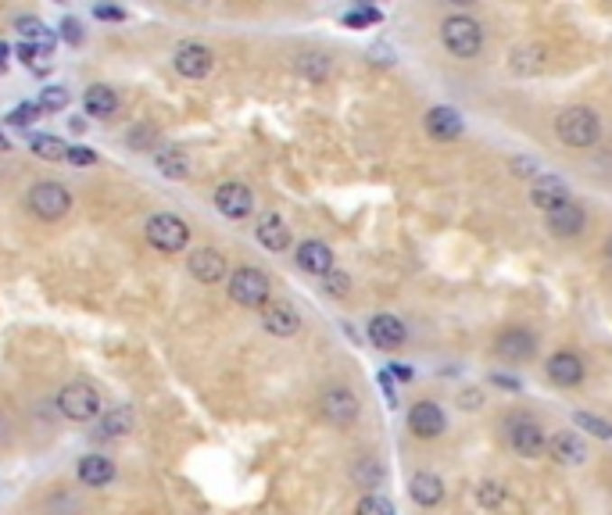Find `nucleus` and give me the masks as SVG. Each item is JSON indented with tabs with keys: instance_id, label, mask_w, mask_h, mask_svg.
Segmentation results:
<instances>
[{
	"instance_id": "obj_1",
	"label": "nucleus",
	"mask_w": 612,
	"mask_h": 515,
	"mask_svg": "<svg viewBox=\"0 0 612 515\" xmlns=\"http://www.w3.org/2000/svg\"><path fill=\"white\" fill-rule=\"evenodd\" d=\"M440 40H444V47H448L451 58L473 61V58L480 54V47H484V29H480V22L469 18V14H451V18H444V25H440Z\"/></svg>"
},
{
	"instance_id": "obj_2",
	"label": "nucleus",
	"mask_w": 612,
	"mask_h": 515,
	"mask_svg": "<svg viewBox=\"0 0 612 515\" xmlns=\"http://www.w3.org/2000/svg\"><path fill=\"white\" fill-rule=\"evenodd\" d=\"M555 133H559V140L566 143V147H595L598 143V136H602V122H598V115L591 111V107H566V111H559V118H555Z\"/></svg>"
},
{
	"instance_id": "obj_3",
	"label": "nucleus",
	"mask_w": 612,
	"mask_h": 515,
	"mask_svg": "<svg viewBox=\"0 0 612 515\" xmlns=\"http://www.w3.org/2000/svg\"><path fill=\"white\" fill-rule=\"evenodd\" d=\"M144 233H147V244H151L154 251H162V254H176V251H183L187 240H190V225H187L180 215H169V211L154 215Z\"/></svg>"
},
{
	"instance_id": "obj_4",
	"label": "nucleus",
	"mask_w": 612,
	"mask_h": 515,
	"mask_svg": "<svg viewBox=\"0 0 612 515\" xmlns=\"http://www.w3.org/2000/svg\"><path fill=\"white\" fill-rule=\"evenodd\" d=\"M269 276L262 272V269H236L233 276H229V298L236 301V305H244V308H262L265 301H269Z\"/></svg>"
},
{
	"instance_id": "obj_5",
	"label": "nucleus",
	"mask_w": 612,
	"mask_h": 515,
	"mask_svg": "<svg viewBox=\"0 0 612 515\" xmlns=\"http://www.w3.org/2000/svg\"><path fill=\"white\" fill-rule=\"evenodd\" d=\"M505 429H509L512 451H515L519 458H541V455H544L548 437H544V429H541L537 418H530V415H512L509 422H505Z\"/></svg>"
},
{
	"instance_id": "obj_6",
	"label": "nucleus",
	"mask_w": 612,
	"mask_h": 515,
	"mask_svg": "<svg viewBox=\"0 0 612 515\" xmlns=\"http://www.w3.org/2000/svg\"><path fill=\"white\" fill-rule=\"evenodd\" d=\"M58 409L65 418H72V422H90V418H97L101 412V394H97V387H90V383H69L61 394H58Z\"/></svg>"
},
{
	"instance_id": "obj_7",
	"label": "nucleus",
	"mask_w": 612,
	"mask_h": 515,
	"mask_svg": "<svg viewBox=\"0 0 612 515\" xmlns=\"http://www.w3.org/2000/svg\"><path fill=\"white\" fill-rule=\"evenodd\" d=\"M29 207H32L40 218L58 222V218H65V215H69V207H72V194H69L61 183H40V187H32V190H29Z\"/></svg>"
},
{
	"instance_id": "obj_8",
	"label": "nucleus",
	"mask_w": 612,
	"mask_h": 515,
	"mask_svg": "<svg viewBox=\"0 0 612 515\" xmlns=\"http://www.w3.org/2000/svg\"><path fill=\"white\" fill-rule=\"evenodd\" d=\"M176 72L187 76V79H204L211 72V51L204 47L201 40H187L176 47V58H172Z\"/></svg>"
},
{
	"instance_id": "obj_9",
	"label": "nucleus",
	"mask_w": 612,
	"mask_h": 515,
	"mask_svg": "<svg viewBox=\"0 0 612 515\" xmlns=\"http://www.w3.org/2000/svg\"><path fill=\"white\" fill-rule=\"evenodd\" d=\"M495 351H498L505 362H526V358H533V351H537V336H533L530 329H523V326H509V329H502Z\"/></svg>"
},
{
	"instance_id": "obj_10",
	"label": "nucleus",
	"mask_w": 612,
	"mask_h": 515,
	"mask_svg": "<svg viewBox=\"0 0 612 515\" xmlns=\"http://www.w3.org/2000/svg\"><path fill=\"white\" fill-rule=\"evenodd\" d=\"M215 207L226 215V218H247L255 211V194L244 187V183H222L215 190Z\"/></svg>"
},
{
	"instance_id": "obj_11",
	"label": "nucleus",
	"mask_w": 612,
	"mask_h": 515,
	"mask_svg": "<svg viewBox=\"0 0 612 515\" xmlns=\"http://www.w3.org/2000/svg\"><path fill=\"white\" fill-rule=\"evenodd\" d=\"M322 415L333 422V426H351L358 418V398L344 387H333L322 394Z\"/></svg>"
},
{
	"instance_id": "obj_12",
	"label": "nucleus",
	"mask_w": 612,
	"mask_h": 515,
	"mask_svg": "<svg viewBox=\"0 0 612 515\" xmlns=\"http://www.w3.org/2000/svg\"><path fill=\"white\" fill-rule=\"evenodd\" d=\"M570 201V190H566V183L559 179V176H537L533 183H530V205L541 207V211H555V207H562Z\"/></svg>"
},
{
	"instance_id": "obj_13",
	"label": "nucleus",
	"mask_w": 612,
	"mask_h": 515,
	"mask_svg": "<svg viewBox=\"0 0 612 515\" xmlns=\"http://www.w3.org/2000/svg\"><path fill=\"white\" fill-rule=\"evenodd\" d=\"M405 322L398 318V315H373L369 318V340L376 344V347H384V351H394V347H402L405 344Z\"/></svg>"
},
{
	"instance_id": "obj_14",
	"label": "nucleus",
	"mask_w": 612,
	"mask_h": 515,
	"mask_svg": "<svg viewBox=\"0 0 612 515\" xmlns=\"http://www.w3.org/2000/svg\"><path fill=\"white\" fill-rule=\"evenodd\" d=\"M584 222H588V215H584V207L577 205V201H566L562 207L548 211V233L559 236V240L577 236V233L584 229Z\"/></svg>"
},
{
	"instance_id": "obj_15",
	"label": "nucleus",
	"mask_w": 612,
	"mask_h": 515,
	"mask_svg": "<svg viewBox=\"0 0 612 515\" xmlns=\"http://www.w3.org/2000/svg\"><path fill=\"white\" fill-rule=\"evenodd\" d=\"M187 269H190V276L201 280V283L226 280V258H222L215 247H198V251L187 258Z\"/></svg>"
},
{
	"instance_id": "obj_16",
	"label": "nucleus",
	"mask_w": 612,
	"mask_h": 515,
	"mask_svg": "<svg viewBox=\"0 0 612 515\" xmlns=\"http://www.w3.org/2000/svg\"><path fill=\"white\" fill-rule=\"evenodd\" d=\"M408 426H412V433H415V437L433 440V437H440V433H444L448 418H444V412H440L433 401H419V405L408 412Z\"/></svg>"
},
{
	"instance_id": "obj_17",
	"label": "nucleus",
	"mask_w": 612,
	"mask_h": 515,
	"mask_svg": "<svg viewBox=\"0 0 612 515\" xmlns=\"http://www.w3.org/2000/svg\"><path fill=\"white\" fill-rule=\"evenodd\" d=\"M584 362L573 354V351H559V354H552L548 358V380L555 383V387H577L580 380H584Z\"/></svg>"
},
{
	"instance_id": "obj_18",
	"label": "nucleus",
	"mask_w": 612,
	"mask_h": 515,
	"mask_svg": "<svg viewBox=\"0 0 612 515\" xmlns=\"http://www.w3.org/2000/svg\"><path fill=\"white\" fill-rule=\"evenodd\" d=\"M298 269L308 276H326L333 272V251L322 244V240H305L298 247Z\"/></svg>"
},
{
	"instance_id": "obj_19",
	"label": "nucleus",
	"mask_w": 612,
	"mask_h": 515,
	"mask_svg": "<svg viewBox=\"0 0 612 515\" xmlns=\"http://www.w3.org/2000/svg\"><path fill=\"white\" fill-rule=\"evenodd\" d=\"M262 322H265V329H269L273 336H294V333L301 329V315L294 311V305H287V301H280V305H265Z\"/></svg>"
},
{
	"instance_id": "obj_20",
	"label": "nucleus",
	"mask_w": 612,
	"mask_h": 515,
	"mask_svg": "<svg viewBox=\"0 0 612 515\" xmlns=\"http://www.w3.org/2000/svg\"><path fill=\"white\" fill-rule=\"evenodd\" d=\"M509 65L515 76H541V72L548 69V47H541V43H523V47L512 51Z\"/></svg>"
},
{
	"instance_id": "obj_21",
	"label": "nucleus",
	"mask_w": 612,
	"mask_h": 515,
	"mask_svg": "<svg viewBox=\"0 0 612 515\" xmlns=\"http://www.w3.org/2000/svg\"><path fill=\"white\" fill-rule=\"evenodd\" d=\"M426 133H430L433 140H440V143L462 136V118H459V111H455V107H433V111H426Z\"/></svg>"
},
{
	"instance_id": "obj_22",
	"label": "nucleus",
	"mask_w": 612,
	"mask_h": 515,
	"mask_svg": "<svg viewBox=\"0 0 612 515\" xmlns=\"http://www.w3.org/2000/svg\"><path fill=\"white\" fill-rule=\"evenodd\" d=\"M255 236H258V244L269 247V251H287V244H291V229H287V222H283L276 211H265V215L258 218Z\"/></svg>"
},
{
	"instance_id": "obj_23",
	"label": "nucleus",
	"mask_w": 612,
	"mask_h": 515,
	"mask_svg": "<svg viewBox=\"0 0 612 515\" xmlns=\"http://www.w3.org/2000/svg\"><path fill=\"white\" fill-rule=\"evenodd\" d=\"M408 494H412L415 505L433 509V505L444 501V483H440V476H433V473H415L412 483H408Z\"/></svg>"
},
{
	"instance_id": "obj_24",
	"label": "nucleus",
	"mask_w": 612,
	"mask_h": 515,
	"mask_svg": "<svg viewBox=\"0 0 612 515\" xmlns=\"http://www.w3.org/2000/svg\"><path fill=\"white\" fill-rule=\"evenodd\" d=\"M14 29L25 36V43L29 47H40V51H54V43H58V32L54 29H47L40 18H32V14H22V18H14Z\"/></svg>"
},
{
	"instance_id": "obj_25",
	"label": "nucleus",
	"mask_w": 612,
	"mask_h": 515,
	"mask_svg": "<svg viewBox=\"0 0 612 515\" xmlns=\"http://www.w3.org/2000/svg\"><path fill=\"white\" fill-rule=\"evenodd\" d=\"M548 447H552L555 462H562V465H584L588 462V444L577 433H559Z\"/></svg>"
},
{
	"instance_id": "obj_26",
	"label": "nucleus",
	"mask_w": 612,
	"mask_h": 515,
	"mask_svg": "<svg viewBox=\"0 0 612 515\" xmlns=\"http://www.w3.org/2000/svg\"><path fill=\"white\" fill-rule=\"evenodd\" d=\"M76 473H79V480H83L87 487H107V483L115 480V465H111V458H104V455H87Z\"/></svg>"
},
{
	"instance_id": "obj_27",
	"label": "nucleus",
	"mask_w": 612,
	"mask_h": 515,
	"mask_svg": "<svg viewBox=\"0 0 612 515\" xmlns=\"http://www.w3.org/2000/svg\"><path fill=\"white\" fill-rule=\"evenodd\" d=\"M154 165H158V172H162L165 179H187V176H190V158H187L180 147H162V151L154 154Z\"/></svg>"
},
{
	"instance_id": "obj_28",
	"label": "nucleus",
	"mask_w": 612,
	"mask_h": 515,
	"mask_svg": "<svg viewBox=\"0 0 612 515\" xmlns=\"http://www.w3.org/2000/svg\"><path fill=\"white\" fill-rule=\"evenodd\" d=\"M83 107H87V115H94V118H111V115L118 111V97H115L111 87H90L87 97H83Z\"/></svg>"
},
{
	"instance_id": "obj_29",
	"label": "nucleus",
	"mask_w": 612,
	"mask_h": 515,
	"mask_svg": "<svg viewBox=\"0 0 612 515\" xmlns=\"http://www.w3.org/2000/svg\"><path fill=\"white\" fill-rule=\"evenodd\" d=\"M133 429V409H115V412H107L101 418V426H97V437L101 440H111V437H125Z\"/></svg>"
},
{
	"instance_id": "obj_30",
	"label": "nucleus",
	"mask_w": 612,
	"mask_h": 515,
	"mask_svg": "<svg viewBox=\"0 0 612 515\" xmlns=\"http://www.w3.org/2000/svg\"><path fill=\"white\" fill-rule=\"evenodd\" d=\"M29 147H32V154H40V158H47V161H65V154H69V143L58 140V136H51V133L29 136Z\"/></svg>"
},
{
	"instance_id": "obj_31",
	"label": "nucleus",
	"mask_w": 612,
	"mask_h": 515,
	"mask_svg": "<svg viewBox=\"0 0 612 515\" xmlns=\"http://www.w3.org/2000/svg\"><path fill=\"white\" fill-rule=\"evenodd\" d=\"M14 54H18V61H22L29 72H36V76H47V72H51V65H54L47 51H40V47H29V43H22Z\"/></svg>"
},
{
	"instance_id": "obj_32",
	"label": "nucleus",
	"mask_w": 612,
	"mask_h": 515,
	"mask_svg": "<svg viewBox=\"0 0 612 515\" xmlns=\"http://www.w3.org/2000/svg\"><path fill=\"white\" fill-rule=\"evenodd\" d=\"M477 505H480V509H487V512L502 509V505H505V487H502V483H495V480H484V483L477 487Z\"/></svg>"
},
{
	"instance_id": "obj_33",
	"label": "nucleus",
	"mask_w": 612,
	"mask_h": 515,
	"mask_svg": "<svg viewBox=\"0 0 612 515\" xmlns=\"http://www.w3.org/2000/svg\"><path fill=\"white\" fill-rule=\"evenodd\" d=\"M69 90L65 87H43V94H40V111H47V115H58V111H65L69 107Z\"/></svg>"
},
{
	"instance_id": "obj_34",
	"label": "nucleus",
	"mask_w": 612,
	"mask_h": 515,
	"mask_svg": "<svg viewBox=\"0 0 612 515\" xmlns=\"http://www.w3.org/2000/svg\"><path fill=\"white\" fill-rule=\"evenodd\" d=\"M40 115H43V111H40V104H36V101H22V104H14V107H11L7 122H11V125H18V129H29V125H32Z\"/></svg>"
},
{
	"instance_id": "obj_35",
	"label": "nucleus",
	"mask_w": 612,
	"mask_h": 515,
	"mask_svg": "<svg viewBox=\"0 0 612 515\" xmlns=\"http://www.w3.org/2000/svg\"><path fill=\"white\" fill-rule=\"evenodd\" d=\"M573 422L577 426H584L591 437H602V440H612V422L606 418H598V415H588V412H577L573 415Z\"/></svg>"
},
{
	"instance_id": "obj_36",
	"label": "nucleus",
	"mask_w": 612,
	"mask_h": 515,
	"mask_svg": "<svg viewBox=\"0 0 612 515\" xmlns=\"http://www.w3.org/2000/svg\"><path fill=\"white\" fill-rule=\"evenodd\" d=\"M322 290L329 294V298H348V290H351V276L348 272H326L322 276Z\"/></svg>"
},
{
	"instance_id": "obj_37",
	"label": "nucleus",
	"mask_w": 612,
	"mask_h": 515,
	"mask_svg": "<svg viewBox=\"0 0 612 515\" xmlns=\"http://www.w3.org/2000/svg\"><path fill=\"white\" fill-rule=\"evenodd\" d=\"M355 515H394V505H391L387 498H380V494H366V498L358 501Z\"/></svg>"
},
{
	"instance_id": "obj_38",
	"label": "nucleus",
	"mask_w": 612,
	"mask_h": 515,
	"mask_svg": "<svg viewBox=\"0 0 612 515\" xmlns=\"http://www.w3.org/2000/svg\"><path fill=\"white\" fill-rule=\"evenodd\" d=\"M58 36H61L69 47H83V25H79V18H65L61 29H58Z\"/></svg>"
},
{
	"instance_id": "obj_39",
	"label": "nucleus",
	"mask_w": 612,
	"mask_h": 515,
	"mask_svg": "<svg viewBox=\"0 0 612 515\" xmlns=\"http://www.w3.org/2000/svg\"><path fill=\"white\" fill-rule=\"evenodd\" d=\"M65 161H72V165H79V169H87V165H94V161H97V154H94L90 147H69V154H65Z\"/></svg>"
},
{
	"instance_id": "obj_40",
	"label": "nucleus",
	"mask_w": 612,
	"mask_h": 515,
	"mask_svg": "<svg viewBox=\"0 0 612 515\" xmlns=\"http://www.w3.org/2000/svg\"><path fill=\"white\" fill-rule=\"evenodd\" d=\"M512 172L523 176V179H530V176L537 179V161L533 158H512Z\"/></svg>"
},
{
	"instance_id": "obj_41",
	"label": "nucleus",
	"mask_w": 612,
	"mask_h": 515,
	"mask_svg": "<svg viewBox=\"0 0 612 515\" xmlns=\"http://www.w3.org/2000/svg\"><path fill=\"white\" fill-rule=\"evenodd\" d=\"M301 65H305L308 76H315V79H322V76H326V58H322V54H305V61H301Z\"/></svg>"
},
{
	"instance_id": "obj_42",
	"label": "nucleus",
	"mask_w": 612,
	"mask_h": 515,
	"mask_svg": "<svg viewBox=\"0 0 612 515\" xmlns=\"http://www.w3.org/2000/svg\"><path fill=\"white\" fill-rule=\"evenodd\" d=\"M459 405H462L466 412H477V409L484 405V391H462V394H459Z\"/></svg>"
},
{
	"instance_id": "obj_43",
	"label": "nucleus",
	"mask_w": 612,
	"mask_h": 515,
	"mask_svg": "<svg viewBox=\"0 0 612 515\" xmlns=\"http://www.w3.org/2000/svg\"><path fill=\"white\" fill-rule=\"evenodd\" d=\"M94 14H97L101 22H122V18H125V11H122V7H107V4H97V7H94Z\"/></svg>"
},
{
	"instance_id": "obj_44",
	"label": "nucleus",
	"mask_w": 612,
	"mask_h": 515,
	"mask_svg": "<svg viewBox=\"0 0 612 515\" xmlns=\"http://www.w3.org/2000/svg\"><path fill=\"white\" fill-rule=\"evenodd\" d=\"M376 18H380L376 11H355V14H348L344 22H348V25H362V22H376Z\"/></svg>"
},
{
	"instance_id": "obj_45",
	"label": "nucleus",
	"mask_w": 612,
	"mask_h": 515,
	"mask_svg": "<svg viewBox=\"0 0 612 515\" xmlns=\"http://www.w3.org/2000/svg\"><path fill=\"white\" fill-rule=\"evenodd\" d=\"M151 136H154V133H151V129H144V133H140V129H136V133H133V143H129V147H136V151H144V147H151V143H147V140H151Z\"/></svg>"
},
{
	"instance_id": "obj_46",
	"label": "nucleus",
	"mask_w": 612,
	"mask_h": 515,
	"mask_svg": "<svg viewBox=\"0 0 612 515\" xmlns=\"http://www.w3.org/2000/svg\"><path fill=\"white\" fill-rule=\"evenodd\" d=\"M387 372H394L398 380H412V369H408V365H391Z\"/></svg>"
},
{
	"instance_id": "obj_47",
	"label": "nucleus",
	"mask_w": 612,
	"mask_h": 515,
	"mask_svg": "<svg viewBox=\"0 0 612 515\" xmlns=\"http://www.w3.org/2000/svg\"><path fill=\"white\" fill-rule=\"evenodd\" d=\"M7 61H11V47H7L4 40H0V72L7 69Z\"/></svg>"
},
{
	"instance_id": "obj_48",
	"label": "nucleus",
	"mask_w": 612,
	"mask_h": 515,
	"mask_svg": "<svg viewBox=\"0 0 612 515\" xmlns=\"http://www.w3.org/2000/svg\"><path fill=\"white\" fill-rule=\"evenodd\" d=\"M606 262H609V265H612V236H609V240H606Z\"/></svg>"
},
{
	"instance_id": "obj_49",
	"label": "nucleus",
	"mask_w": 612,
	"mask_h": 515,
	"mask_svg": "<svg viewBox=\"0 0 612 515\" xmlns=\"http://www.w3.org/2000/svg\"><path fill=\"white\" fill-rule=\"evenodd\" d=\"M0 151H11V143H7V136L0 133Z\"/></svg>"
}]
</instances>
